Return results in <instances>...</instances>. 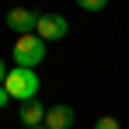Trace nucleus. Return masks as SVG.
Wrapping results in <instances>:
<instances>
[{
    "mask_svg": "<svg viewBox=\"0 0 129 129\" xmlns=\"http://www.w3.org/2000/svg\"><path fill=\"white\" fill-rule=\"evenodd\" d=\"M4 80H7V63L0 59V87H4Z\"/></svg>",
    "mask_w": 129,
    "mask_h": 129,
    "instance_id": "9",
    "label": "nucleus"
},
{
    "mask_svg": "<svg viewBox=\"0 0 129 129\" xmlns=\"http://www.w3.org/2000/svg\"><path fill=\"white\" fill-rule=\"evenodd\" d=\"M73 108L70 105H52L49 112H45V129H70L73 126Z\"/></svg>",
    "mask_w": 129,
    "mask_h": 129,
    "instance_id": "6",
    "label": "nucleus"
},
{
    "mask_svg": "<svg viewBox=\"0 0 129 129\" xmlns=\"http://www.w3.org/2000/svg\"><path fill=\"white\" fill-rule=\"evenodd\" d=\"M14 56V66H24V70H35V66L45 59V42L39 35H18V42L11 49Z\"/></svg>",
    "mask_w": 129,
    "mask_h": 129,
    "instance_id": "2",
    "label": "nucleus"
},
{
    "mask_svg": "<svg viewBox=\"0 0 129 129\" xmlns=\"http://www.w3.org/2000/svg\"><path fill=\"white\" fill-rule=\"evenodd\" d=\"M7 101H11V94H7V91H4V87H0V108L7 105Z\"/></svg>",
    "mask_w": 129,
    "mask_h": 129,
    "instance_id": "10",
    "label": "nucleus"
},
{
    "mask_svg": "<svg viewBox=\"0 0 129 129\" xmlns=\"http://www.w3.org/2000/svg\"><path fill=\"white\" fill-rule=\"evenodd\" d=\"M94 129H122V126H119V122H115L112 115H101V119L94 122Z\"/></svg>",
    "mask_w": 129,
    "mask_h": 129,
    "instance_id": "8",
    "label": "nucleus"
},
{
    "mask_svg": "<svg viewBox=\"0 0 129 129\" xmlns=\"http://www.w3.org/2000/svg\"><path fill=\"white\" fill-rule=\"evenodd\" d=\"M39 129H45V126H39Z\"/></svg>",
    "mask_w": 129,
    "mask_h": 129,
    "instance_id": "11",
    "label": "nucleus"
},
{
    "mask_svg": "<svg viewBox=\"0 0 129 129\" xmlns=\"http://www.w3.org/2000/svg\"><path fill=\"white\" fill-rule=\"evenodd\" d=\"M80 11H87V14L94 11L98 14V11H105V0H80Z\"/></svg>",
    "mask_w": 129,
    "mask_h": 129,
    "instance_id": "7",
    "label": "nucleus"
},
{
    "mask_svg": "<svg viewBox=\"0 0 129 129\" xmlns=\"http://www.w3.org/2000/svg\"><path fill=\"white\" fill-rule=\"evenodd\" d=\"M45 112H49V108L35 98V101H24V105H21L18 119L24 122V129H39V126H45Z\"/></svg>",
    "mask_w": 129,
    "mask_h": 129,
    "instance_id": "5",
    "label": "nucleus"
},
{
    "mask_svg": "<svg viewBox=\"0 0 129 129\" xmlns=\"http://www.w3.org/2000/svg\"><path fill=\"white\" fill-rule=\"evenodd\" d=\"M4 91L11 94V101H35L39 98V70H24V66H11Z\"/></svg>",
    "mask_w": 129,
    "mask_h": 129,
    "instance_id": "1",
    "label": "nucleus"
},
{
    "mask_svg": "<svg viewBox=\"0 0 129 129\" xmlns=\"http://www.w3.org/2000/svg\"><path fill=\"white\" fill-rule=\"evenodd\" d=\"M39 18H42V14H35V11H28V7H14V11H7V28L18 31V35H35Z\"/></svg>",
    "mask_w": 129,
    "mask_h": 129,
    "instance_id": "4",
    "label": "nucleus"
},
{
    "mask_svg": "<svg viewBox=\"0 0 129 129\" xmlns=\"http://www.w3.org/2000/svg\"><path fill=\"white\" fill-rule=\"evenodd\" d=\"M66 31H70V21H66L63 14H42L39 18V28H35V35L42 42H59V39H66Z\"/></svg>",
    "mask_w": 129,
    "mask_h": 129,
    "instance_id": "3",
    "label": "nucleus"
}]
</instances>
